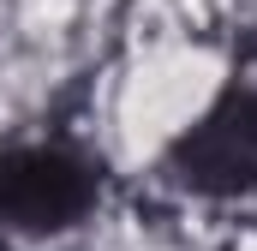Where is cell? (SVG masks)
Masks as SVG:
<instances>
[{
  "label": "cell",
  "instance_id": "6da1fadb",
  "mask_svg": "<svg viewBox=\"0 0 257 251\" xmlns=\"http://www.w3.org/2000/svg\"><path fill=\"white\" fill-rule=\"evenodd\" d=\"M96 203V174L60 150V144H30L0 156V227L12 233H60L84 221Z\"/></svg>",
  "mask_w": 257,
  "mask_h": 251
},
{
  "label": "cell",
  "instance_id": "7a4b0ae2",
  "mask_svg": "<svg viewBox=\"0 0 257 251\" xmlns=\"http://www.w3.org/2000/svg\"><path fill=\"white\" fill-rule=\"evenodd\" d=\"M168 174H180L203 197L251 203L257 197V90H233L192 138H180Z\"/></svg>",
  "mask_w": 257,
  "mask_h": 251
}]
</instances>
